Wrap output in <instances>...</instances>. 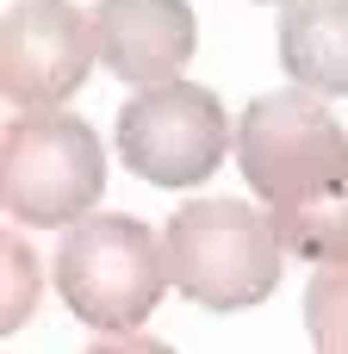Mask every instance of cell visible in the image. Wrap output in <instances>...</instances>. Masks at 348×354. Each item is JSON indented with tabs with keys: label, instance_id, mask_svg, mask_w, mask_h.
I'll use <instances>...</instances> for the list:
<instances>
[{
	"label": "cell",
	"instance_id": "cell-5",
	"mask_svg": "<svg viewBox=\"0 0 348 354\" xmlns=\"http://www.w3.org/2000/svg\"><path fill=\"white\" fill-rule=\"evenodd\" d=\"M230 149V118L199 81H156L118 112V162L149 187H199Z\"/></svg>",
	"mask_w": 348,
	"mask_h": 354
},
{
	"label": "cell",
	"instance_id": "cell-6",
	"mask_svg": "<svg viewBox=\"0 0 348 354\" xmlns=\"http://www.w3.org/2000/svg\"><path fill=\"white\" fill-rule=\"evenodd\" d=\"M93 56V12H75L68 0H19L0 25V93L25 112L62 106L81 93Z\"/></svg>",
	"mask_w": 348,
	"mask_h": 354
},
{
	"label": "cell",
	"instance_id": "cell-8",
	"mask_svg": "<svg viewBox=\"0 0 348 354\" xmlns=\"http://www.w3.org/2000/svg\"><path fill=\"white\" fill-rule=\"evenodd\" d=\"M280 62L299 87L342 100L348 93V0H286Z\"/></svg>",
	"mask_w": 348,
	"mask_h": 354
},
{
	"label": "cell",
	"instance_id": "cell-7",
	"mask_svg": "<svg viewBox=\"0 0 348 354\" xmlns=\"http://www.w3.org/2000/svg\"><path fill=\"white\" fill-rule=\"evenodd\" d=\"M93 44L118 81L156 87L187 68L199 25L187 0H93Z\"/></svg>",
	"mask_w": 348,
	"mask_h": 354
},
{
	"label": "cell",
	"instance_id": "cell-9",
	"mask_svg": "<svg viewBox=\"0 0 348 354\" xmlns=\"http://www.w3.org/2000/svg\"><path fill=\"white\" fill-rule=\"evenodd\" d=\"M274 230H280V243H286L293 255H305L311 268L348 261V174H336L324 193H311L299 212L274 218Z\"/></svg>",
	"mask_w": 348,
	"mask_h": 354
},
{
	"label": "cell",
	"instance_id": "cell-4",
	"mask_svg": "<svg viewBox=\"0 0 348 354\" xmlns=\"http://www.w3.org/2000/svg\"><path fill=\"white\" fill-rule=\"evenodd\" d=\"M237 168L262 193L268 218H286L336 174H348V137L324 112V93L280 87L249 100V112L237 118Z\"/></svg>",
	"mask_w": 348,
	"mask_h": 354
},
{
	"label": "cell",
	"instance_id": "cell-10",
	"mask_svg": "<svg viewBox=\"0 0 348 354\" xmlns=\"http://www.w3.org/2000/svg\"><path fill=\"white\" fill-rule=\"evenodd\" d=\"M305 330L311 348L348 354V261H324L305 286Z\"/></svg>",
	"mask_w": 348,
	"mask_h": 354
},
{
	"label": "cell",
	"instance_id": "cell-1",
	"mask_svg": "<svg viewBox=\"0 0 348 354\" xmlns=\"http://www.w3.org/2000/svg\"><path fill=\"white\" fill-rule=\"evenodd\" d=\"M174 286L168 274V243L143 224V218H125V212H87L62 230V249H56V292L62 305L100 330V336H125L137 330L162 292Z\"/></svg>",
	"mask_w": 348,
	"mask_h": 354
},
{
	"label": "cell",
	"instance_id": "cell-11",
	"mask_svg": "<svg viewBox=\"0 0 348 354\" xmlns=\"http://www.w3.org/2000/svg\"><path fill=\"white\" fill-rule=\"evenodd\" d=\"M37 305V255L6 230L0 236V336H12Z\"/></svg>",
	"mask_w": 348,
	"mask_h": 354
},
{
	"label": "cell",
	"instance_id": "cell-2",
	"mask_svg": "<svg viewBox=\"0 0 348 354\" xmlns=\"http://www.w3.org/2000/svg\"><path fill=\"white\" fill-rule=\"evenodd\" d=\"M168 274L205 311H249L280 286V230L243 199H187L168 230Z\"/></svg>",
	"mask_w": 348,
	"mask_h": 354
},
{
	"label": "cell",
	"instance_id": "cell-3",
	"mask_svg": "<svg viewBox=\"0 0 348 354\" xmlns=\"http://www.w3.org/2000/svg\"><path fill=\"white\" fill-rule=\"evenodd\" d=\"M106 193V149L87 118L31 106L0 137V205L19 224L68 230Z\"/></svg>",
	"mask_w": 348,
	"mask_h": 354
}]
</instances>
